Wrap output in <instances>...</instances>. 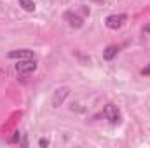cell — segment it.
<instances>
[{
	"mask_svg": "<svg viewBox=\"0 0 150 148\" xmlns=\"http://www.w3.org/2000/svg\"><path fill=\"white\" fill-rule=\"evenodd\" d=\"M19 5H21L26 12H33V11H35V4H33V0H19Z\"/></svg>",
	"mask_w": 150,
	"mask_h": 148,
	"instance_id": "ba28073f",
	"label": "cell"
},
{
	"mask_svg": "<svg viewBox=\"0 0 150 148\" xmlns=\"http://www.w3.org/2000/svg\"><path fill=\"white\" fill-rule=\"evenodd\" d=\"M33 58V51L30 49H16V51H11L9 52V59H32Z\"/></svg>",
	"mask_w": 150,
	"mask_h": 148,
	"instance_id": "277c9868",
	"label": "cell"
},
{
	"mask_svg": "<svg viewBox=\"0 0 150 148\" xmlns=\"http://www.w3.org/2000/svg\"><path fill=\"white\" fill-rule=\"evenodd\" d=\"M126 21H127V16H126V14H110V16L105 19V25H107V28H110V30H119V28L124 26Z\"/></svg>",
	"mask_w": 150,
	"mask_h": 148,
	"instance_id": "7a4b0ae2",
	"label": "cell"
},
{
	"mask_svg": "<svg viewBox=\"0 0 150 148\" xmlns=\"http://www.w3.org/2000/svg\"><path fill=\"white\" fill-rule=\"evenodd\" d=\"M19 138H21V134H19V132H14V136L9 140V143H18V141H19Z\"/></svg>",
	"mask_w": 150,
	"mask_h": 148,
	"instance_id": "9c48e42d",
	"label": "cell"
},
{
	"mask_svg": "<svg viewBox=\"0 0 150 148\" xmlns=\"http://www.w3.org/2000/svg\"><path fill=\"white\" fill-rule=\"evenodd\" d=\"M142 32H143L145 35H150V23H149V25H145V26H143V30H142Z\"/></svg>",
	"mask_w": 150,
	"mask_h": 148,
	"instance_id": "8fae6325",
	"label": "cell"
},
{
	"mask_svg": "<svg viewBox=\"0 0 150 148\" xmlns=\"http://www.w3.org/2000/svg\"><path fill=\"white\" fill-rule=\"evenodd\" d=\"M68 92H70L68 87H59V89H56V92H54V96H52V106H59V105L67 99Z\"/></svg>",
	"mask_w": 150,
	"mask_h": 148,
	"instance_id": "5b68a950",
	"label": "cell"
},
{
	"mask_svg": "<svg viewBox=\"0 0 150 148\" xmlns=\"http://www.w3.org/2000/svg\"><path fill=\"white\" fill-rule=\"evenodd\" d=\"M117 52H119V47H117V45H108V47L103 51V59L112 61L113 58L117 56Z\"/></svg>",
	"mask_w": 150,
	"mask_h": 148,
	"instance_id": "52a82bcc",
	"label": "cell"
},
{
	"mask_svg": "<svg viewBox=\"0 0 150 148\" xmlns=\"http://www.w3.org/2000/svg\"><path fill=\"white\" fill-rule=\"evenodd\" d=\"M67 21H70V26H74V28H80L82 26V23H84V19L82 18H79L77 14H74V12H67Z\"/></svg>",
	"mask_w": 150,
	"mask_h": 148,
	"instance_id": "8992f818",
	"label": "cell"
},
{
	"mask_svg": "<svg viewBox=\"0 0 150 148\" xmlns=\"http://www.w3.org/2000/svg\"><path fill=\"white\" fill-rule=\"evenodd\" d=\"M0 75H4V72H2V70H0Z\"/></svg>",
	"mask_w": 150,
	"mask_h": 148,
	"instance_id": "4fadbf2b",
	"label": "cell"
},
{
	"mask_svg": "<svg viewBox=\"0 0 150 148\" xmlns=\"http://www.w3.org/2000/svg\"><path fill=\"white\" fill-rule=\"evenodd\" d=\"M35 70H37V61L33 58L32 59H21L16 65V72L19 75H30V73H33Z\"/></svg>",
	"mask_w": 150,
	"mask_h": 148,
	"instance_id": "6da1fadb",
	"label": "cell"
},
{
	"mask_svg": "<svg viewBox=\"0 0 150 148\" xmlns=\"http://www.w3.org/2000/svg\"><path fill=\"white\" fill-rule=\"evenodd\" d=\"M142 75H150V65H147V66L142 70Z\"/></svg>",
	"mask_w": 150,
	"mask_h": 148,
	"instance_id": "7c38bea8",
	"label": "cell"
},
{
	"mask_svg": "<svg viewBox=\"0 0 150 148\" xmlns=\"http://www.w3.org/2000/svg\"><path fill=\"white\" fill-rule=\"evenodd\" d=\"M103 117L107 120H110L112 124H119L120 122V111H119V108L115 105H107L103 108Z\"/></svg>",
	"mask_w": 150,
	"mask_h": 148,
	"instance_id": "3957f363",
	"label": "cell"
},
{
	"mask_svg": "<svg viewBox=\"0 0 150 148\" xmlns=\"http://www.w3.org/2000/svg\"><path fill=\"white\" fill-rule=\"evenodd\" d=\"M38 147H42V148L49 147V140H45V138H42V140L38 141Z\"/></svg>",
	"mask_w": 150,
	"mask_h": 148,
	"instance_id": "30bf717a",
	"label": "cell"
}]
</instances>
